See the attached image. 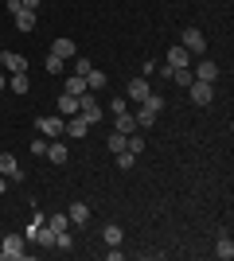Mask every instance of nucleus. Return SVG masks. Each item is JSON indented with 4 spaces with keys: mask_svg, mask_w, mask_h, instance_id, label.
<instances>
[{
    "mask_svg": "<svg viewBox=\"0 0 234 261\" xmlns=\"http://www.w3.org/2000/svg\"><path fill=\"white\" fill-rule=\"evenodd\" d=\"M67 94H74V98H78V94H86V78H82V74H70V82H67Z\"/></svg>",
    "mask_w": 234,
    "mask_h": 261,
    "instance_id": "29",
    "label": "nucleus"
},
{
    "mask_svg": "<svg viewBox=\"0 0 234 261\" xmlns=\"http://www.w3.org/2000/svg\"><path fill=\"white\" fill-rule=\"evenodd\" d=\"M125 148H129L133 156H141V152H145V141H141L137 133H129V141H125Z\"/></svg>",
    "mask_w": 234,
    "mask_h": 261,
    "instance_id": "30",
    "label": "nucleus"
},
{
    "mask_svg": "<svg viewBox=\"0 0 234 261\" xmlns=\"http://www.w3.org/2000/svg\"><path fill=\"white\" fill-rule=\"evenodd\" d=\"M20 4H23L28 12H39V0H20Z\"/></svg>",
    "mask_w": 234,
    "mask_h": 261,
    "instance_id": "36",
    "label": "nucleus"
},
{
    "mask_svg": "<svg viewBox=\"0 0 234 261\" xmlns=\"http://www.w3.org/2000/svg\"><path fill=\"white\" fill-rule=\"evenodd\" d=\"M125 141H129V137H125V133H117V129H113V133H110V141H106V144H110V152L117 156V152H125Z\"/></svg>",
    "mask_w": 234,
    "mask_h": 261,
    "instance_id": "24",
    "label": "nucleus"
},
{
    "mask_svg": "<svg viewBox=\"0 0 234 261\" xmlns=\"http://www.w3.org/2000/svg\"><path fill=\"white\" fill-rule=\"evenodd\" d=\"M55 234L59 230H51L47 222H39V230H35V238L32 242H39V246H47V250H55Z\"/></svg>",
    "mask_w": 234,
    "mask_h": 261,
    "instance_id": "17",
    "label": "nucleus"
},
{
    "mask_svg": "<svg viewBox=\"0 0 234 261\" xmlns=\"http://www.w3.org/2000/svg\"><path fill=\"white\" fill-rule=\"evenodd\" d=\"M43 66L51 70V74H63V70H67V59H59V55H47V59H43Z\"/></svg>",
    "mask_w": 234,
    "mask_h": 261,
    "instance_id": "26",
    "label": "nucleus"
},
{
    "mask_svg": "<svg viewBox=\"0 0 234 261\" xmlns=\"http://www.w3.org/2000/svg\"><path fill=\"white\" fill-rule=\"evenodd\" d=\"M172 82L188 90V86H191V66H176V70H172Z\"/></svg>",
    "mask_w": 234,
    "mask_h": 261,
    "instance_id": "23",
    "label": "nucleus"
},
{
    "mask_svg": "<svg viewBox=\"0 0 234 261\" xmlns=\"http://www.w3.org/2000/svg\"><path fill=\"white\" fill-rule=\"evenodd\" d=\"M113 129L129 137V133H137V117L129 113V109H125V113H117V117H113Z\"/></svg>",
    "mask_w": 234,
    "mask_h": 261,
    "instance_id": "14",
    "label": "nucleus"
},
{
    "mask_svg": "<svg viewBox=\"0 0 234 261\" xmlns=\"http://www.w3.org/2000/svg\"><path fill=\"white\" fill-rule=\"evenodd\" d=\"M47 160H51V164H67V160H70L63 137H59V141H47Z\"/></svg>",
    "mask_w": 234,
    "mask_h": 261,
    "instance_id": "11",
    "label": "nucleus"
},
{
    "mask_svg": "<svg viewBox=\"0 0 234 261\" xmlns=\"http://www.w3.org/2000/svg\"><path fill=\"white\" fill-rule=\"evenodd\" d=\"M86 133H90V121L82 117V113L67 117V133H63V137H86Z\"/></svg>",
    "mask_w": 234,
    "mask_h": 261,
    "instance_id": "12",
    "label": "nucleus"
},
{
    "mask_svg": "<svg viewBox=\"0 0 234 261\" xmlns=\"http://www.w3.org/2000/svg\"><path fill=\"white\" fill-rule=\"evenodd\" d=\"M137 164V156L129 152V148H125V152H117V168H125V172H129V168H133Z\"/></svg>",
    "mask_w": 234,
    "mask_h": 261,
    "instance_id": "32",
    "label": "nucleus"
},
{
    "mask_svg": "<svg viewBox=\"0 0 234 261\" xmlns=\"http://www.w3.org/2000/svg\"><path fill=\"white\" fill-rule=\"evenodd\" d=\"M32 156H47V137H35L32 141Z\"/></svg>",
    "mask_w": 234,
    "mask_h": 261,
    "instance_id": "34",
    "label": "nucleus"
},
{
    "mask_svg": "<svg viewBox=\"0 0 234 261\" xmlns=\"http://www.w3.org/2000/svg\"><path fill=\"white\" fill-rule=\"evenodd\" d=\"M12 20H16V32H32L35 28V20H39V12H16V16H12Z\"/></svg>",
    "mask_w": 234,
    "mask_h": 261,
    "instance_id": "16",
    "label": "nucleus"
},
{
    "mask_svg": "<svg viewBox=\"0 0 234 261\" xmlns=\"http://www.w3.org/2000/svg\"><path fill=\"white\" fill-rule=\"evenodd\" d=\"M28 238L23 234H8V238L0 242V261H20V257H28Z\"/></svg>",
    "mask_w": 234,
    "mask_h": 261,
    "instance_id": "1",
    "label": "nucleus"
},
{
    "mask_svg": "<svg viewBox=\"0 0 234 261\" xmlns=\"http://www.w3.org/2000/svg\"><path fill=\"white\" fill-rule=\"evenodd\" d=\"M90 66H94V63H90V59H82V55H74V63H70V74H82V78H86V74H90Z\"/></svg>",
    "mask_w": 234,
    "mask_h": 261,
    "instance_id": "28",
    "label": "nucleus"
},
{
    "mask_svg": "<svg viewBox=\"0 0 234 261\" xmlns=\"http://www.w3.org/2000/svg\"><path fill=\"white\" fill-rule=\"evenodd\" d=\"M148 94H152V90H148V78H145V74H137V78H129V86H125V98H133L137 106H141V101H145Z\"/></svg>",
    "mask_w": 234,
    "mask_h": 261,
    "instance_id": "7",
    "label": "nucleus"
},
{
    "mask_svg": "<svg viewBox=\"0 0 234 261\" xmlns=\"http://www.w3.org/2000/svg\"><path fill=\"white\" fill-rule=\"evenodd\" d=\"M101 238H106V246H121V226H113V222H110V226L101 230Z\"/></svg>",
    "mask_w": 234,
    "mask_h": 261,
    "instance_id": "27",
    "label": "nucleus"
},
{
    "mask_svg": "<svg viewBox=\"0 0 234 261\" xmlns=\"http://www.w3.org/2000/svg\"><path fill=\"white\" fill-rule=\"evenodd\" d=\"M164 63H168V66H191V63H195V55H191L188 47H179V43H176L172 51H168V59H164Z\"/></svg>",
    "mask_w": 234,
    "mask_h": 261,
    "instance_id": "10",
    "label": "nucleus"
},
{
    "mask_svg": "<svg viewBox=\"0 0 234 261\" xmlns=\"http://www.w3.org/2000/svg\"><path fill=\"white\" fill-rule=\"evenodd\" d=\"M0 66L8 70V74H28V59L20 51H0Z\"/></svg>",
    "mask_w": 234,
    "mask_h": 261,
    "instance_id": "6",
    "label": "nucleus"
},
{
    "mask_svg": "<svg viewBox=\"0 0 234 261\" xmlns=\"http://www.w3.org/2000/svg\"><path fill=\"white\" fill-rule=\"evenodd\" d=\"M8 90H12V94H28V90H32L28 74H12V78H8Z\"/></svg>",
    "mask_w": 234,
    "mask_h": 261,
    "instance_id": "22",
    "label": "nucleus"
},
{
    "mask_svg": "<svg viewBox=\"0 0 234 261\" xmlns=\"http://www.w3.org/2000/svg\"><path fill=\"white\" fill-rule=\"evenodd\" d=\"M4 4H8V16H16V12H23V4H20V0H4Z\"/></svg>",
    "mask_w": 234,
    "mask_h": 261,
    "instance_id": "35",
    "label": "nucleus"
},
{
    "mask_svg": "<svg viewBox=\"0 0 234 261\" xmlns=\"http://www.w3.org/2000/svg\"><path fill=\"white\" fill-rule=\"evenodd\" d=\"M215 257H219V261H230V257H234V242H230V234H226V230L219 234V242H215Z\"/></svg>",
    "mask_w": 234,
    "mask_h": 261,
    "instance_id": "13",
    "label": "nucleus"
},
{
    "mask_svg": "<svg viewBox=\"0 0 234 261\" xmlns=\"http://www.w3.org/2000/svg\"><path fill=\"white\" fill-rule=\"evenodd\" d=\"M133 117H137V129H152V125H156V113H152V109H145V106L137 109Z\"/></svg>",
    "mask_w": 234,
    "mask_h": 261,
    "instance_id": "21",
    "label": "nucleus"
},
{
    "mask_svg": "<svg viewBox=\"0 0 234 261\" xmlns=\"http://www.w3.org/2000/svg\"><path fill=\"white\" fill-rule=\"evenodd\" d=\"M188 94H191L195 106H211V101H215V82H199V78H191Z\"/></svg>",
    "mask_w": 234,
    "mask_h": 261,
    "instance_id": "3",
    "label": "nucleus"
},
{
    "mask_svg": "<svg viewBox=\"0 0 234 261\" xmlns=\"http://www.w3.org/2000/svg\"><path fill=\"white\" fill-rule=\"evenodd\" d=\"M179 47H188L191 55H203V51H207V39H203L199 28H188V32H184V39H179Z\"/></svg>",
    "mask_w": 234,
    "mask_h": 261,
    "instance_id": "9",
    "label": "nucleus"
},
{
    "mask_svg": "<svg viewBox=\"0 0 234 261\" xmlns=\"http://www.w3.org/2000/svg\"><path fill=\"white\" fill-rule=\"evenodd\" d=\"M141 106H145V109H152L156 117H160V113H164V94H148V98L141 101Z\"/></svg>",
    "mask_w": 234,
    "mask_h": 261,
    "instance_id": "25",
    "label": "nucleus"
},
{
    "mask_svg": "<svg viewBox=\"0 0 234 261\" xmlns=\"http://www.w3.org/2000/svg\"><path fill=\"white\" fill-rule=\"evenodd\" d=\"M4 86H8V78H4V74H0V90H4Z\"/></svg>",
    "mask_w": 234,
    "mask_h": 261,
    "instance_id": "38",
    "label": "nucleus"
},
{
    "mask_svg": "<svg viewBox=\"0 0 234 261\" xmlns=\"http://www.w3.org/2000/svg\"><path fill=\"white\" fill-rule=\"evenodd\" d=\"M35 125H39V137H47V141H59V137L67 133V117H59V113H51V117H39Z\"/></svg>",
    "mask_w": 234,
    "mask_h": 261,
    "instance_id": "2",
    "label": "nucleus"
},
{
    "mask_svg": "<svg viewBox=\"0 0 234 261\" xmlns=\"http://www.w3.org/2000/svg\"><path fill=\"white\" fill-rule=\"evenodd\" d=\"M4 191H8V175H0V195H4Z\"/></svg>",
    "mask_w": 234,
    "mask_h": 261,
    "instance_id": "37",
    "label": "nucleus"
},
{
    "mask_svg": "<svg viewBox=\"0 0 234 261\" xmlns=\"http://www.w3.org/2000/svg\"><path fill=\"white\" fill-rule=\"evenodd\" d=\"M0 175H8L12 184H23V179H28V172L20 168V160L12 152H0Z\"/></svg>",
    "mask_w": 234,
    "mask_h": 261,
    "instance_id": "4",
    "label": "nucleus"
},
{
    "mask_svg": "<svg viewBox=\"0 0 234 261\" xmlns=\"http://www.w3.org/2000/svg\"><path fill=\"white\" fill-rule=\"evenodd\" d=\"M47 226H51V230H67L70 218H67V215H51V218H47Z\"/></svg>",
    "mask_w": 234,
    "mask_h": 261,
    "instance_id": "31",
    "label": "nucleus"
},
{
    "mask_svg": "<svg viewBox=\"0 0 234 261\" xmlns=\"http://www.w3.org/2000/svg\"><path fill=\"white\" fill-rule=\"evenodd\" d=\"M59 117H74V113H78V98H74V94H59Z\"/></svg>",
    "mask_w": 234,
    "mask_h": 261,
    "instance_id": "15",
    "label": "nucleus"
},
{
    "mask_svg": "<svg viewBox=\"0 0 234 261\" xmlns=\"http://www.w3.org/2000/svg\"><path fill=\"white\" fill-rule=\"evenodd\" d=\"M86 90H106V70L90 66V74H86Z\"/></svg>",
    "mask_w": 234,
    "mask_h": 261,
    "instance_id": "20",
    "label": "nucleus"
},
{
    "mask_svg": "<svg viewBox=\"0 0 234 261\" xmlns=\"http://www.w3.org/2000/svg\"><path fill=\"white\" fill-rule=\"evenodd\" d=\"M51 55H59V59H67V63H70V59H74V43H70V39H55V43H51Z\"/></svg>",
    "mask_w": 234,
    "mask_h": 261,
    "instance_id": "18",
    "label": "nucleus"
},
{
    "mask_svg": "<svg viewBox=\"0 0 234 261\" xmlns=\"http://www.w3.org/2000/svg\"><path fill=\"white\" fill-rule=\"evenodd\" d=\"M191 78H199V82H215V78H219V63H211V59L191 63Z\"/></svg>",
    "mask_w": 234,
    "mask_h": 261,
    "instance_id": "8",
    "label": "nucleus"
},
{
    "mask_svg": "<svg viewBox=\"0 0 234 261\" xmlns=\"http://www.w3.org/2000/svg\"><path fill=\"white\" fill-rule=\"evenodd\" d=\"M110 109H113V117H117V113H125V109H129V98H125V94H117V98L110 101Z\"/></svg>",
    "mask_w": 234,
    "mask_h": 261,
    "instance_id": "33",
    "label": "nucleus"
},
{
    "mask_svg": "<svg viewBox=\"0 0 234 261\" xmlns=\"http://www.w3.org/2000/svg\"><path fill=\"white\" fill-rule=\"evenodd\" d=\"M78 113L94 125V121H101V106H98V98H94V90H86V94H78Z\"/></svg>",
    "mask_w": 234,
    "mask_h": 261,
    "instance_id": "5",
    "label": "nucleus"
},
{
    "mask_svg": "<svg viewBox=\"0 0 234 261\" xmlns=\"http://www.w3.org/2000/svg\"><path fill=\"white\" fill-rule=\"evenodd\" d=\"M67 218L74 222V226H82V222H90V207H86V203H74V207L67 211Z\"/></svg>",
    "mask_w": 234,
    "mask_h": 261,
    "instance_id": "19",
    "label": "nucleus"
}]
</instances>
